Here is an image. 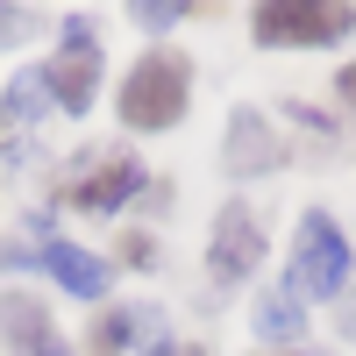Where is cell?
<instances>
[{
	"label": "cell",
	"mask_w": 356,
	"mask_h": 356,
	"mask_svg": "<svg viewBox=\"0 0 356 356\" xmlns=\"http://www.w3.org/2000/svg\"><path fill=\"white\" fill-rule=\"evenodd\" d=\"M257 43H342L356 29V8L342 0H257Z\"/></svg>",
	"instance_id": "3957f363"
},
{
	"label": "cell",
	"mask_w": 356,
	"mask_h": 356,
	"mask_svg": "<svg viewBox=\"0 0 356 356\" xmlns=\"http://www.w3.org/2000/svg\"><path fill=\"white\" fill-rule=\"evenodd\" d=\"M349 243H342V228L321 214H300V250H292V292L300 300H342L349 292Z\"/></svg>",
	"instance_id": "7a4b0ae2"
},
{
	"label": "cell",
	"mask_w": 356,
	"mask_h": 356,
	"mask_svg": "<svg viewBox=\"0 0 356 356\" xmlns=\"http://www.w3.org/2000/svg\"><path fill=\"white\" fill-rule=\"evenodd\" d=\"M335 93H342V100H349V107H356V65H349V72H342V79H335Z\"/></svg>",
	"instance_id": "2e32d148"
},
{
	"label": "cell",
	"mask_w": 356,
	"mask_h": 356,
	"mask_svg": "<svg viewBox=\"0 0 356 356\" xmlns=\"http://www.w3.org/2000/svg\"><path fill=\"white\" fill-rule=\"evenodd\" d=\"M257 257H264V228L243 200L221 207V221H214V243H207V271H214V285H243L257 271Z\"/></svg>",
	"instance_id": "5b68a950"
},
{
	"label": "cell",
	"mask_w": 356,
	"mask_h": 356,
	"mask_svg": "<svg viewBox=\"0 0 356 356\" xmlns=\"http://www.w3.org/2000/svg\"><path fill=\"white\" fill-rule=\"evenodd\" d=\"M36 15H22V8H0V50H8V43H29V36H36Z\"/></svg>",
	"instance_id": "4fadbf2b"
},
{
	"label": "cell",
	"mask_w": 356,
	"mask_h": 356,
	"mask_svg": "<svg viewBox=\"0 0 356 356\" xmlns=\"http://www.w3.org/2000/svg\"><path fill=\"white\" fill-rule=\"evenodd\" d=\"M285 150H278V136L264 129V114L257 107H235L228 114V143H221V171L235 178H264V171H278Z\"/></svg>",
	"instance_id": "8992f818"
},
{
	"label": "cell",
	"mask_w": 356,
	"mask_h": 356,
	"mask_svg": "<svg viewBox=\"0 0 356 356\" xmlns=\"http://www.w3.org/2000/svg\"><path fill=\"white\" fill-rule=\"evenodd\" d=\"M0 328L15 335L22 356H65V342H57V328H50V314H43L36 300H22V292L0 300Z\"/></svg>",
	"instance_id": "9c48e42d"
},
{
	"label": "cell",
	"mask_w": 356,
	"mask_h": 356,
	"mask_svg": "<svg viewBox=\"0 0 356 356\" xmlns=\"http://www.w3.org/2000/svg\"><path fill=\"white\" fill-rule=\"evenodd\" d=\"M193 100V65L178 50H150L122 86V122L129 129H171Z\"/></svg>",
	"instance_id": "6da1fadb"
},
{
	"label": "cell",
	"mask_w": 356,
	"mask_h": 356,
	"mask_svg": "<svg viewBox=\"0 0 356 356\" xmlns=\"http://www.w3.org/2000/svg\"><path fill=\"white\" fill-rule=\"evenodd\" d=\"M178 15H186V0H136V22L143 29H171Z\"/></svg>",
	"instance_id": "5bb4252c"
},
{
	"label": "cell",
	"mask_w": 356,
	"mask_h": 356,
	"mask_svg": "<svg viewBox=\"0 0 356 356\" xmlns=\"http://www.w3.org/2000/svg\"><path fill=\"white\" fill-rule=\"evenodd\" d=\"M300 335H307V300L292 285L264 292L257 300V342H300Z\"/></svg>",
	"instance_id": "30bf717a"
},
{
	"label": "cell",
	"mask_w": 356,
	"mask_h": 356,
	"mask_svg": "<svg viewBox=\"0 0 356 356\" xmlns=\"http://www.w3.org/2000/svg\"><path fill=\"white\" fill-rule=\"evenodd\" d=\"M43 271L65 285L72 300H100V292H107V264L93 250H79V243H50L43 250Z\"/></svg>",
	"instance_id": "ba28073f"
},
{
	"label": "cell",
	"mask_w": 356,
	"mask_h": 356,
	"mask_svg": "<svg viewBox=\"0 0 356 356\" xmlns=\"http://www.w3.org/2000/svg\"><path fill=\"white\" fill-rule=\"evenodd\" d=\"M129 335H136V328H129V314H100V321H93V335H86V349H93V356H122Z\"/></svg>",
	"instance_id": "7c38bea8"
},
{
	"label": "cell",
	"mask_w": 356,
	"mask_h": 356,
	"mask_svg": "<svg viewBox=\"0 0 356 356\" xmlns=\"http://www.w3.org/2000/svg\"><path fill=\"white\" fill-rule=\"evenodd\" d=\"M50 114V79L43 72H22L8 93H0V129H29V122H43Z\"/></svg>",
	"instance_id": "8fae6325"
},
{
	"label": "cell",
	"mask_w": 356,
	"mask_h": 356,
	"mask_svg": "<svg viewBox=\"0 0 356 356\" xmlns=\"http://www.w3.org/2000/svg\"><path fill=\"white\" fill-rule=\"evenodd\" d=\"M342 335L356 342V292H342Z\"/></svg>",
	"instance_id": "9a60e30c"
},
{
	"label": "cell",
	"mask_w": 356,
	"mask_h": 356,
	"mask_svg": "<svg viewBox=\"0 0 356 356\" xmlns=\"http://www.w3.org/2000/svg\"><path fill=\"white\" fill-rule=\"evenodd\" d=\"M136 193H143V164L129 150H114V157L86 164V178L72 186V207H86V214H114V207H129Z\"/></svg>",
	"instance_id": "52a82bcc"
},
{
	"label": "cell",
	"mask_w": 356,
	"mask_h": 356,
	"mask_svg": "<svg viewBox=\"0 0 356 356\" xmlns=\"http://www.w3.org/2000/svg\"><path fill=\"white\" fill-rule=\"evenodd\" d=\"M50 100L65 107V114H86L93 107V86H100V50H93V22L72 15L65 22V57H50Z\"/></svg>",
	"instance_id": "277c9868"
}]
</instances>
